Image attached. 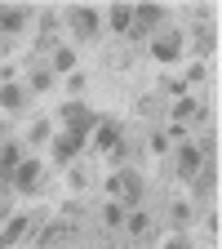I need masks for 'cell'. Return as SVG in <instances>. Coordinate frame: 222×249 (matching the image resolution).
I'll list each match as a JSON object with an SVG mask.
<instances>
[{"instance_id":"44dd1931","label":"cell","mask_w":222,"mask_h":249,"mask_svg":"<svg viewBox=\"0 0 222 249\" xmlns=\"http://www.w3.org/2000/svg\"><path fill=\"white\" fill-rule=\"evenodd\" d=\"M165 249H191V245H187V240H182V236H178V240H169V245H165Z\"/></svg>"},{"instance_id":"9c48e42d","label":"cell","mask_w":222,"mask_h":249,"mask_svg":"<svg viewBox=\"0 0 222 249\" xmlns=\"http://www.w3.org/2000/svg\"><path fill=\"white\" fill-rule=\"evenodd\" d=\"M111 27H116V31H129V27H134V9L116 5V9H111Z\"/></svg>"},{"instance_id":"7a4b0ae2","label":"cell","mask_w":222,"mask_h":249,"mask_svg":"<svg viewBox=\"0 0 222 249\" xmlns=\"http://www.w3.org/2000/svg\"><path fill=\"white\" fill-rule=\"evenodd\" d=\"M14 182L22 187V192H36V187H40V165H36V160H27V165H18Z\"/></svg>"},{"instance_id":"e0dca14e","label":"cell","mask_w":222,"mask_h":249,"mask_svg":"<svg viewBox=\"0 0 222 249\" xmlns=\"http://www.w3.org/2000/svg\"><path fill=\"white\" fill-rule=\"evenodd\" d=\"M196 49H200V53H209V49H213V31H200V40H196Z\"/></svg>"},{"instance_id":"4fadbf2b","label":"cell","mask_w":222,"mask_h":249,"mask_svg":"<svg viewBox=\"0 0 222 249\" xmlns=\"http://www.w3.org/2000/svg\"><path fill=\"white\" fill-rule=\"evenodd\" d=\"M102 218H107V227H120V223H124V209H120V205H107Z\"/></svg>"},{"instance_id":"ac0fdd59","label":"cell","mask_w":222,"mask_h":249,"mask_svg":"<svg viewBox=\"0 0 222 249\" xmlns=\"http://www.w3.org/2000/svg\"><path fill=\"white\" fill-rule=\"evenodd\" d=\"M187 218H191V209H187V205H173V223H178V227L187 223Z\"/></svg>"},{"instance_id":"5bb4252c","label":"cell","mask_w":222,"mask_h":249,"mask_svg":"<svg viewBox=\"0 0 222 249\" xmlns=\"http://www.w3.org/2000/svg\"><path fill=\"white\" fill-rule=\"evenodd\" d=\"M18 165V147H5V151H0V169H14Z\"/></svg>"},{"instance_id":"30bf717a","label":"cell","mask_w":222,"mask_h":249,"mask_svg":"<svg viewBox=\"0 0 222 249\" xmlns=\"http://www.w3.org/2000/svg\"><path fill=\"white\" fill-rule=\"evenodd\" d=\"M178 49H182V40H178V36H169V40H160V45H155V58H160V62H169V58H178Z\"/></svg>"},{"instance_id":"ffe728a7","label":"cell","mask_w":222,"mask_h":249,"mask_svg":"<svg viewBox=\"0 0 222 249\" xmlns=\"http://www.w3.org/2000/svg\"><path fill=\"white\" fill-rule=\"evenodd\" d=\"M31 85H36V89H49V71H31Z\"/></svg>"},{"instance_id":"ba28073f","label":"cell","mask_w":222,"mask_h":249,"mask_svg":"<svg viewBox=\"0 0 222 249\" xmlns=\"http://www.w3.org/2000/svg\"><path fill=\"white\" fill-rule=\"evenodd\" d=\"M196 116H200V103H196V98H178V107H173V124H178V120H196Z\"/></svg>"},{"instance_id":"9a60e30c","label":"cell","mask_w":222,"mask_h":249,"mask_svg":"<svg viewBox=\"0 0 222 249\" xmlns=\"http://www.w3.org/2000/svg\"><path fill=\"white\" fill-rule=\"evenodd\" d=\"M213 182H218V178H213V169H205V174H200V178H196V192H200V196H205V192H209V187H213Z\"/></svg>"},{"instance_id":"7402d4cb","label":"cell","mask_w":222,"mask_h":249,"mask_svg":"<svg viewBox=\"0 0 222 249\" xmlns=\"http://www.w3.org/2000/svg\"><path fill=\"white\" fill-rule=\"evenodd\" d=\"M5 178H9V169H0V182H5Z\"/></svg>"},{"instance_id":"d6986e66","label":"cell","mask_w":222,"mask_h":249,"mask_svg":"<svg viewBox=\"0 0 222 249\" xmlns=\"http://www.w3.org/2000/svg\"><path fill=\"white\" fill-rule=\"evenodd\" d=\"M129 227H134V231L142 236V231H147V213H134V218H129Z\"/></svg>"},{"instance_id":"7c38bea8","label":"cell","mask_w":222,"mask_h":249,"mask_svg":"<svg viewBox=\"0 0 222 249\" xmlns=\"http://www.w3.org/2000/svg\"><path fill=\"white\" fill-rule=\"evenodd\" d=\"M0 107H9V111L22 107V93H18V89H0Z\"/></svg>"},{"instance_id":"6da1fadb","label":"cell","mask_w":222,"mask_h":249,"mask_svg":"<svg viewBox=\"0 0 222 249\" xmlns=\"http://www.w3.org/2000/svg\"><path fill=\"white\" fill-rule=\"evenodd\" d=\"M85 147V124H71V129L67 134H62L58 138V147H53V156H58V160H71V156Z\"/></svg>"},{"instance_id":"2e32d148","label":"cell","mask_w":222,"mask_h":249,"mask_svg":"<svg viewBox=\"0 0 222 249\" xmlns=\"http://www.w3.org/2000/svg\"><path fill=\"white\" fill-rule=\"evenodd\" d=\"M53 62H58V71H67L76 58H71V49H58V53H53Z\"/></svg>"},{"instance_id":"277c9868","label":"cell","mask_w":222,"mask_h":249,"mask_svg":"<svg viewBox=\"0 0 222 249\" xmlns=\"http://www.w3.org/2000/svg\"><path fill=\"white\" fill-rule=\"evenodd\" d=\"M155 22H160V5H142V9L134 14V31H138V36H142L147 27H155Z\"/></svg>"},{"instance_id":"8992f818","label":"cell","mask_w":222,"mask_h":249,"mask_svg":"<svg viewBox=\"0 0 222 249\" xmlns=\"http://www.w3.org/2000/svg\"><path fill=\"white\" fill-rule=\"evenodd\" d=\"M178 165H182L187 178H196V174H200V151H196V147H182V151H178Z\"/></svg>"},{"instance_id":"5b68a950","label":"cell","mask_w":222,"mask_h":249,"mask_svg":"<svg viewBox=\"0 0 222 249\" xmlns=\"http://www.w3.org/2000/svg\"><path fill=\"white\" fill-rule=\"evenodd\" d=\"M98 147H102V151L120 147V124H111V120H102V124H98Z\"/></svg>"},{"instance_id":"52a82bcc","label":"cell","mask_w":222,"mask_h":249,"mask_svg":"<svg viewBox=\"0 0 222 249\" xmlns=\"http://www.w3.org/2000/svg\"><path fill=\"white\" fill-rule=\"evenodd\" d=\"M22 231H27V218L18 213V218H14V223L5 227V236H0V249H9V245H18V236H22Z\"/></svg>"},{"instance_id":"3957f363","label":"cell","mask_w":222,"mask_h":249,"mask_svg":"<svg viewBox=\"0 0 222 249\" xmlns=\"http://www.w3.org/2000/svg\"><path fill=\"white\" fill-rule=\"evenodd\" d=\"M71 22H76L80 36H98V14H93V9H76V14H71Z\"/></svg>"},{"instance_id":"8fae6325","label":"cell","mask_w":222,"mask_h":249,"mask_svg":"<svg viewBox=\"0 0 222 249\" xmlns=\"http://www.w3.org/2000/svg\"><path fill=\"white\" fill-rule=\"evenodd\" d=\"M22 18H27L22 9H9V14H0V27H5V31H18V27H22Z\"/></svg>"}]
</instances>
